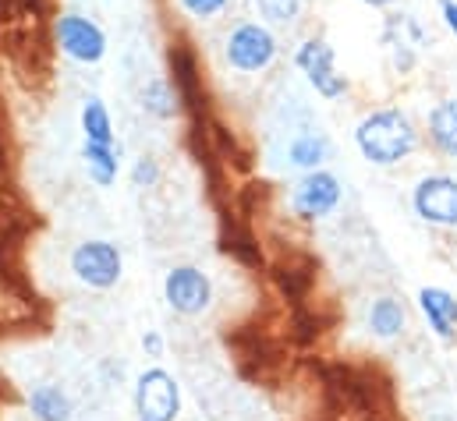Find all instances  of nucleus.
Here are the masks:
<instances>
[{"instance_id":"obj_1","label":"nucleus","mask_w":457,"mask_h":421,"mask_svg":"<svg viewBox=\"0 0 457 421\" xmlns=\"http://www.w3.org/2000/svg\"><path fill=\"white\" fill-rule=\"evenodd\" d=\"M422 145L415 120L401 106H376L354 124V149L372 167H397Z\"/></svg>"},{"instance_id":"obj_16","label":"nucleus","mask_w":457,"mask_h":421,"mask_svg":"<svg viewBox=\"0 0 457 421\" xmlns=\"http://www.w3.org/2000/svg\"><path fill=\"white\" fill-rule=\"evenodd\" d=\"M79 124H82V142L117 145V131H114V117H111V106L104 103L96 93L82 100V110H79Z\"/></svg>"},{"instance_id":"obj_7","label":"nucleus","mask_w":457,"mask_h":421,"mask_svg":"<svg viewBox=\"0 0 457 421\" xmlns=\"http://www.w3.org/2000/svg\"><path fill=\"white\" fill-rule=\"evenodd\" d=\"M344 202V185L341 177L327 167L320 170H305L295 188H291V212L305 223H316V219H327L341 210Z\"/></svg>"},{"instance_id":"obj_12","label":"nucleus","mask_w":457,"mask_h":421,"mask_svg":"<svg viewBox=\"0 0 457 421\" xmlns=\"http://www.w3.org/2000/svg\"><path fill=\"white\" fill-rule=\"evenodd\" d=\"M138 106L153 120H174L181 113V93H178V86L167 75H153L138 89Z\"/></svg>"},{"instance_id":"obj_18","label":"nucleus","mask_w":457,"mask_h":421,"mask_svg":"<svg viewBox=\"0 0 457 421\" xmlns=\"http://www.w3.org/2000/svg\"><path fill=\"white\" fill-rule=\"evenodd\" d=\"M252 4H255L259 18L266 25H273V29L295 25L302 18V7H305V0H252Z\"/></svg>"},{"instance_id":"obj_23","label":"nucleus","mask_w":457,"mask_h":421,"mask_svg":"<svg viewBox=\"0 0 457 421\" xmlns=\"http://www.w3.org/2000/svg\"><path fill=\"white\" fill-rule=\"evenodd\" d=\"M358 4H365V7H372V11H386V7H394L397 0H358Z\"/></svg>"},{"instance_id":"obj_3","label":"nucleus","mask_w":457,"mask_h":421,"mask_svg":"<svg viewBox=\"0 0 457 421\" xmlns=\"http://www.w3.org/2000/svg\"><path fill=\"white\" fill-rule=\"evenodd\" d=\"M295 68L305 75V82L312 86V93L320 100H341V96H347V89H351L347 75H344L341 64H337L334 43L323 39V36H309V39L298 43Z\"/></svg>"},{"instance_id":"obj_20","label":"nucleus","mask_w":457,"mask_h":421,"mask_svg":"<svg viewBox=\"0 0 457 421\" xmlns=\"http://www.w3.org/2000/svg\"><path fill=\"white\" fill-rule=\"evenodd\" d=\"M128 177H131V185H135V188H156V185H160V160L142 153V156L131 163Z\"/></svg>"},{"instance_id":"obj_6","label":"nucleus","mask_w":457,"mask_h":421,"mask_svg":"<svg viewBox=\"0 0 457 421\" xmlns=\"http://www.w3.org/2000/svg\"><path fill=\"white\" fill-rule=\"evenodd\" d=\"M68 266H71L75 280L93 291H111L124 277V255L107 237H86L82 244H75Z\"/></svg>"},{"instance_id":"obj_4","label":"nucleus","mask_w":457,"mask_h":421,"mask_svg":"<svg viewBox=\"0 0 457 421\" xmlns=\"http://www.w3.org/2000/svg\"><path fill=\"white\" fill-rule=\"evenodd\" d=\"M54 39L61 46V54L75 64H100L111 50V39L104 32V25L82 11H61V18L54 21Z\"/></svg>"},{"instance_id":"obj_11","label":"nucleus","mask_w":457,"mask_h":421,"mask_svg":"<svg viewBox=\"0 0 457 421\" xmlns=\"http://www.w3.org/2000/svg\"><path fill=\"white\" fill-rule=\"evenodd\" d=\"M419 312L429 322V329L440 340H454L457 336V298L444 287H422L419 291Z\"/></svg>"},{"instance_id":"obj_15","label":"nucleus","mask_w":457,"mask_h":421,"mask_svg":"<svg viewBox=\"0 0 457 421\" xmlns=\"http://www.w3.org/2000/svg\"><path fill=\"white\" fill-rule=\"evenodd\" d=\"M82 163H86V174L96 188H111L120 177V145L82 142Z\"/></svg>"},{"instance_id":"obj_14","label":"nucleus","mask_w":457,"mask_h":421,"mask_svg":"<svg viewBox=\"0 0 457 421\" xmlns=\"http://www.w3.org/2000/svg\"><path fill=\"white\" fill-rule=\"evenodd\" d=\"M426 131H429V142H433L436 153L457 160V100L454 96L433 103L429 120H426Z\"/></svg>"},{"instance_id":"obj_19","label":"nucleus","mask_w":457,"mask_h":421,"mask_svg":"<svg viewBox=\"0 0 457 421\" xmlns=\"http://www.w3.org/2000/svg\"><path fill=\"white\" fill-rule=\"evenodd\" d=\"M174 4L192 21H213V18H220L228 11L234 0H174Z\"/></svg>"},{"instance_id":"obj_21","label":"nucleus","mask_w":457,"mask_h":421,"mask_svg":"<svg viewBox=\"0 0 457 421\" xmlns=\"http://www.w3.org/2000/svg\"><path fill=\"white\" fill-rule=\"evenodd\" d=\"M138 343H142V354H145V358H163V354H167V340H163L160 329H145Z\"/></svg>"},{"instance_id":"obj_13","label":"nucleus","mask_w":457,"mask_h":421,"mask_svg":"<svg viewBox=\"0 0 457 421\" xmlns=\"http://www.w3.org/2000/svg\"><path fill=\"white\" fill-rule=\"evenodd\" d=\"M29 415L36 421H71L75 418V400L64 386L39 383L29 390Z\"/></svg>"},{"instance_id":"obj_9","label":"nucleus","mask_w":457,"mask_h":421,"mask_svg":"<svg viewBox=\"0 0 457 421\" xmlns=\"http://www.w3.org/2000/svg\"><path fill=\"white\" fill-rule=\"evenodd\" d=\"M411 210L429 227H457V177L451 174H426L411 188Z\"/></svg>"},{"instance_id":"obj_22","label":"nucleus","mask_w":457,"mask_h":421,"mask_svg":"<svg viewBox=\"0 0 457 421\" xmlns=\"http://www.w3.org/2000/svg\"><path fill=\"white\" fill-rule=\"evenodd\" d=\"M440 18H444L447 32L457 39V0H440Z\"/></svg>"},{"instance_id":"obj_10","label":"nucleus","mask_w":457,"mask_h":421,"mask_svg":"<svg viewBox=\"0 0 457 421\" xmlns=\"http://www.w3.org/2000/svg\"><path fill=\"white\" fill-rule=\"evenodd\" d=\"M330 156H334V142H330V135L320 131V128H305V131L291 135V142H287V149H284L287 167H295V170H302V174L327 167Z\"/></svg>"},{"instance_id":"obj_2","label":"nucleus","mask_w":457,"mask_h":421,"mask_svg":"<svg viewBox=\"0 0 457 421\" xmlns=\"http://www.w3.org/2000/svg\"><path fill=\"white\" fill-rule=\"evenodd\" d=\"M277 57H280V39L273 25H266L262 18L237 21L224 39V61L237 75H262L277 64Z\"/></svg>"},{"instance_id":"obj_5","label":"nucleus","mask_w":457,"mask_h":421,"mask_svg":"<svg viewBox=\"0 0 457 421\" xmlns=\"http://www.w3.org/2000/svg\"><path fill=\"white\" fill-rule=\"evenodd\" d=\"M131 408L138 421H178L181 418V383L153 365L145 372H138L135 390H131Z\"/></svg>"},{"instance_id":"obj_8","label":"nucleus","mask_w":457,"mask_h":421,"mask_svg":"<svg viewBox=\"0 0 457 421\" xmlns=\"http://www.w3.org/2000/svg\"><path fill=\"white\" fill-rule=\"evenodd\" d=\"M163 301L170 312L195 318L213 305V280L199 266H170L163 277Z\"/></svg>"},{"instance_id":"obj_17","label":"nucleus","mask_w":457,"mask_h":421,"mask_svg":"<svg viewBox=\"0 0 457 421\" xmlns=\"http://www.w3.org/2000/svg\"><path fill=\"white\" fill-rule=\"evenodd\" d=\"M365 322H369V333H372V336H379V340H394V336L404 333L408 312H404V305H401L397 298H376V301L369 305Z\"/></svg>"}]
</instances>
